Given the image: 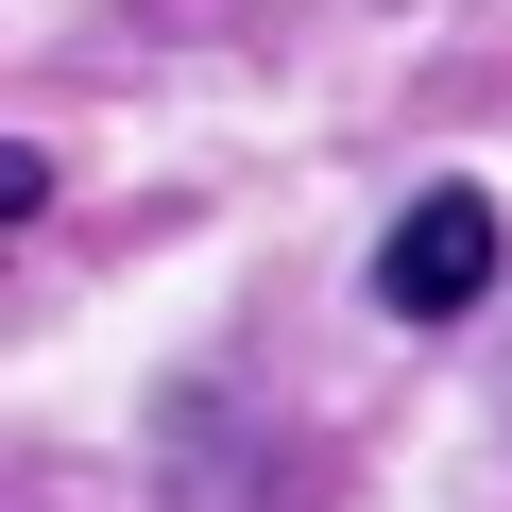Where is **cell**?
I'll use <instances>...</instances> for the list:
<instances>
[{
  "mask_svg": "<svg viewBox=\"0 0 512 512\" xmlns=\"http://www.w3.org/2000/svg\"><path fill=\"white\" fill-rule=\"evenodd\" d=\"M495 256H512L495 188H427V205L376 239V308H393V325H461V308H495Z\"/></svg>",
  "mask_w": 512,
  "mask_h": 512,
  "instance_id": "cell-1",
  "label": "cell"
}]
</instances>
